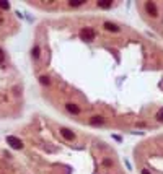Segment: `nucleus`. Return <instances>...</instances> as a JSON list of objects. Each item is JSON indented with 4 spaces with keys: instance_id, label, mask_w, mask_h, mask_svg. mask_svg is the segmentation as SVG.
Here are the masks:
<instances>
[{
    "instance_id": "obj_1",
    "label": "nucleus",
    "mask_w": 163,
    "mask_h": 174,
    "mask_svg": "<svg viewBox=\"0 0 163 174\" xmlns=\"http://www.w3.org/2000/svg\"><path fill=\"white\" fill-rule=\"evenodd\" d=\"M80 36L83 41H92L95 38V31L92 28H82L80 30Z\"/></svg>"
},
{
    "instance_id": "obj_2",
    "label": "nucleus",
    "mask_w": 163,
    "mask_h": 174,
    "mask_svg": "<svg viewBox=\"0 0 163 174\" xmlns=\"http://www.w3.org/2000/svg\"><path fill=\"white\" fill-rule=\"evenodd\" d=\"M7 142L10 143V146H13V148H23V143H21L20 138H16V137H7Z\"/></svg>"
},
{
    "instance_id": "obj_3",
    "label": "nucleus",
    "mask_w": 163,
    "mask_h": 174,
    "mask_svg": "<svg viewBox=\"0 0 163 174\" xmlns=\"http://www.w3.org/2000/svg\"><path fill=\"white\" fill-rule=\"evenodd\" d=\"M145 8H147V13H148L150 16H157V15H158L157 5H155L153 2H147V3H145Z\"/></svg>"
},
{
    "instance_id": "obj_4",
    "label": "nucleus",
    "mask_w": 163,
    "mask_h": 174,
    "mask_svg": "<svg viewBox=\"0 0 163 174\" xmlns=\"http://www.w3.org/2000/svg\"><path fill=\"white\" fill-rule=\"evenodd\" d=\"M103 28H104L106 31H111V33H117V31H119V26L114 25V23H111V21H104Z\"/></svg>"
},
{
    "instance_id": "obj_5",
    "label": "nucleus",
    "mask_w": 163,
    "mask_h": 174,
    "mask_svg": "<svg viewBox=\"0 0 163 174\" xmlns=\"http://www.w3.org/2000/svg\"><path fill=\"white\" fill-rule=\"evenodd\" d=\"M61 134H62V137L67 138V140H75V134H73L72 130H69V129H62Z\"/></svg>"
},
{
    "instance_id": "obj_6",
    "label": "nucleus",
    "mask_w": 163,
    "mask_h": 174,
    "mask_svg": "<svg viewBox=\"0 0 163 174\" xmlns=\"http://www.w3.org/2000/svg\"><path fill=\"white\" fill-rule=\"evenodd\" d=\"M90 124H93V125H101V124H104V119H103L101 116H93L92 119H90Z\"/></svg>"
},
{
    "instance_id": "obj_7",
    "label": "nucleus",
    "mask_w": 163,
    "mask_h": 174,
    "mask_svg": "<svg viewBox=\"0 0 163 174\" xmlns=\"http://www.w3.org/2000/svg\"><path fill=\"white\" fill-rule=\"evenodd\" d=\"M65 109L69 111V112H72V114H78V112H80V109H78V106L72 104V103H69V104H65Z\"/></svg>"
},
{
    "instance_id": "obj_8",
    "label": "nucleus",
    "mask_w": 163,
    "mask_h": 174,
    "mask_svg": "<svg viewBox=\"0 0 163 174\" xmlns=\"http://www.w3.org/2000/svg\"><path fill=\"white\" fill-rule=\"evenodd\" d=\"M112 2H98V7H101V8H106V7H111Z\"/></svg>"
},
{
    "instance_id": "obj_9",
    "label": "nucleus",
    "mask_w": 163,
    "mask_h": 174,
    "mask_svg": "<svg viewBox=\"0 0 163 174\" xmlns=\"http://www.w3.org/2000/svg\"><path fill=\"white\" fill-rule=\"evenodd\" d=\"M157 119L160 120V122H163V107H162V109H160V111L157 112Z\"/></svg>"
},
{
    "instance_id": "obj_10",
    "label": "nucleus",
    "mask_w": 163,
    "mask_h": 174,
    "mask_svg": "<svg viewBox=\"0 0 163 174\" xmlns=\"http://www.w3.org/2000/svg\"><path fill=\"white\" fill-rule=\"evenodd\" d=\"M85 2H69V5L70 7H80V5H83Z\"/></svg>"
},
{
    "instance_id": "obj_11",
    "label": "nucleus",
    "mask_w": 163,
    "mask_h": 174,
    "mask_svg": "<svg viewBox=\"0 0 163 174\" xmlns=\"http://www.w3.org/2000/svg\"><path fill=\"white\" fill-rule=\"evenodd\" d=\"M33 57H34V59L39 57V47H34V49H33Z\"/></svg>"
},
{
    "instance_id": "obj_12",
    "label": "nucleus",
    "mask_w": 163,
    "mask_h": 174,
    "mask_svg": "<svg viewBox=\"0 0 163 174\" xmlns=\"http://www.w3.org/2000/svg\"><path fill=\"white\" fill-rule=\"evenodd\" d=\"M39 81H41L42 85H49V80H47V77H41Z\"/></svg>"
},
{
    "instance_id": "obj_13",
    "label": "nucleus",
    "mask_w": 163,
    "mask_h": 174,
    "mask_svg": "<svg viewBox=\"0 0 163 174\" xmlns=\"http://www.w3.org/2000/svg\"><path fill=\"white\" fill-rule=\"evenodd\" d=\"M3 60H5V54H3V50L0 49V64H3Z\"/></svg>"
},
{
    "instance_id": "obj_14",
    "label": "nucleus",
    "mask_w": 163,
    "mask_h": 174,
    "mask_svg": "<svg viewBox=\"0 0 163 174\" xmlns=\"http://www.w3.org/2000/svg\"><path fill=\"white\" fill-rule=\"evenodd\" d=\"M112 138L116 140V142H122V137H119V135H116V134L112 135Z\"/></svg>"
},
{
    "instance_id": "obj_15",
    "label": "nucleus",
    "mask_w": 163,
    "mask_h": 174,
    "mask_svg": "<svg viewBox=\"0 0 163 174\" xmlns=\"http://www.w3.org/2000/svg\"><path fill=\"white\" fill-rule=\"evenodd\" d=\"M8 7H10L8 3H3V2H0V8H8Z\"/></svg>"
},
{
    "instance_id": "obj_16",
    "label": "nucleus",
    "mask_w": 163,
    "mask_h": 174,
    "mask_svg": "<svg viewBox=\"0 0 163 174\" xmlns=\"http://www.w3.org/2000/svg\"><path fill=\"white\" fill-rule=\"evenodd\" d=\"M142 174H150V173H148L147 169H143V171H142Z\"/></svg>"
}]
</instances>
